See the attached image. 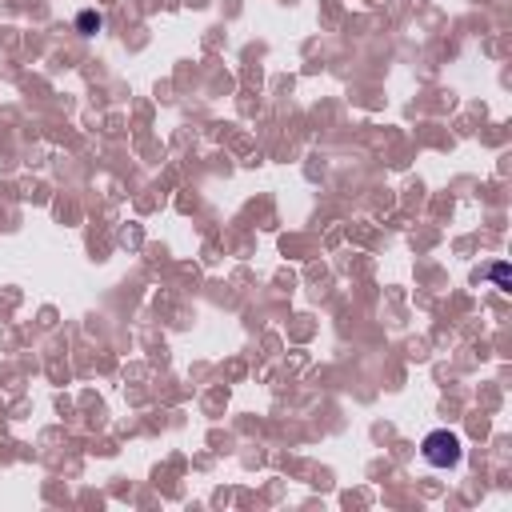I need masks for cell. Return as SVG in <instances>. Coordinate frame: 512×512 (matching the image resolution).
<instances>
[{"instance_id":"3","label":"cell","mask_w":512,"mask_h":512,"mask_svg":"<svg viewBox=\"0 0 512 512\" xmlns=\"http://www.w3.org/2000/svg\"><path fill=\"white\" fill-rule=\"evenodd\" d=\"M76 28H80V32H96V28H100V12H80V16H76Z\"/></svg>"},{"instance_id":"2","label":"cell","mask_w":512,"mask_h":512,"mask_svg":"<svg viewBox=\"0 0 512 512\" xmlns=\"http://www.w3.org/2000/svg\"><path fill=\"white\" fill-rule=\"evenodd\" d=\"M488 276L496 280V288H500V292H508V288H512V280H508V264H492V268H488Z\"/></svg>"},{"instance_id":"1","label":"cell","mask_w":512,"mask_h":512,"mask_svg":"<svg viewBox=\"0 0 512 512\" xmlns=\"http://www.w3.org/2000/svg\"><path fill=\"white\" fill-rule=\"evenodd\" d=\"M420 456H424L432 468H456L460 456H464V444H460L456 432L436 428V432H428V436L420 440Z\"/></svg>"}]
</instances>
